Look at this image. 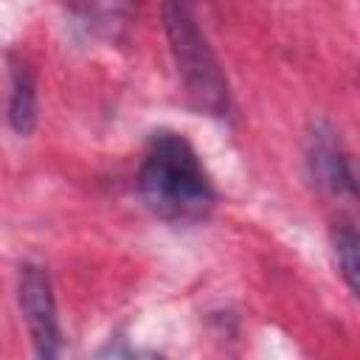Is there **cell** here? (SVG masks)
<instances>
[{"label": "cell", "instance_id": "8992f818", "mask_svg": "<svg viewBox=\"0 0 360 360\" xmlns=\"http://www.w3.org/2000/svg\"><path fill=\"white\" fill-rule=\"evenodd\" d=\"M357 248H360V242H357L354 228L352 225L340 228L338 236H335V256H338V267H340V273H343V278H346L352 292L360 290V256H357Z\"/></svg>", "mask_w": 360, "mask_h": 360}, {"label": "cell", "instance_id": "5b68a950", "mask_svg": "<svg viewBox=\"0 0 360 360\" xmlns=\"http://www.w3.org/2000/svg\"><path fill=\"white\" fill-rule=\"evenodd\" d=\"M8 121L14 132L31 135L37 127V93L34 76L25 65H14L11 70V101H8Z\"/></svg>", "mask_w": 360, "mask_h": 360}, {"label": "cell", "instance_id": "3957f363", "mask_svg": "<svg viewBox=\"0 0 360 360\" xmlns=\"http://www.w3.org/2000/svg\"><path fill=\"white\" fill-rule=\"evenodd\" d=\"M20 309L28 323L34 349L39 357H56L62 346V332H59V318H56V301L51 290V278L42 267L25 264L20 273Z\"/></svg>", "mask_w": 360, "mask_h": 360}, {"label": "cell", "instance_id": "277c9868", "mask_svg": "<svg viewBox=\"0 0 360 360\" xmlns=\"http://www.w3.org/2000/svg\"><path fill=\"white\" fill-rule=\"evenodd\" d=\"M309 166H312V177L335 194H340L343 188L346 191L354 188V180L349 174V163L338 152V146L329 135H315L312 149H309Z\"/></svg>", "mask_w": 360, "mask_h": 360}, {"label": "cell", "instance_id": "7a4b0ae2", "mask_svg": "<svg viewBox=\"0 0 360 360\" xmlns=\"http://www.w3.org/2000/svg\"><path fill=\"white\" fill-rule=\"evenodd\" d=\"M163 22L188 101L202 112L222 115L228 110V82L200 28L197 0H166Z\"/></svg>", "mask_w": 360, "mask_h": 360}, {"label": "cell", "instance_id": "6da1fadb", "mask_svg": "<svg viewBox=\"0 0 360 360\" xmlns=\"http://www.w3.org/2000/svg\"><path fill=\"white\" fill-rule=\"evenodd\" d=\"M138 191L146 208L169 222H191L211 211L214 188L191 143L177 132H155L149 138Z\"/></svg>", "mask_w": 360, "mask_h": 360}]
</instances>
